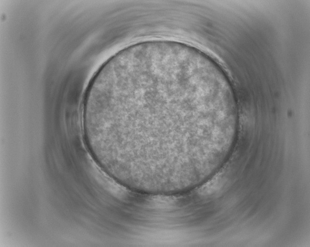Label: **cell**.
Here are the masks:
<instances>
[{
	"label": "cell",
	"instance_id": "cell-1",
	"mask_svg": "<svg viewBox=\"0 0 310 247\" xmlns=\"http://www.w3.org/2000/svg\"><path fill=\"white\" fill-rule=\"evenodd\" d=\"M218 101L202 52L177 42H144L118 52L97 73L86 129L124 152L169 158L208 133Z\"/></svg>",
	"mask_w": 310,
	"mask_h": 247
}]
</instances>
